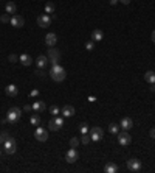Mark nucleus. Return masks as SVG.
<instances>
[{
    "label": "nucleus",
    "mask_w": 155,
    "mask_h": 173,
    "mask_svg": "<svg viewBox=\"0 0 155 173\" xmlns=\"http://www.w3.org/2000/svg\"><path fill=\"white\" fill-rule=\"evenodd\" d=\"M30 122H31V125H40V123H42V119H40V117H39L38 114H33V116H31V119H30Z\"/></svg>",
    "instance_id": "obj_25"
},
{
    "label": "nucleus",
    "mask_w": 155,
    "mask_h": 173,
    "mask_svg": "<svg viewBox=\"0 0 155 173\" xmlns=\"http://www.w3.org/2000/svg\"><path fill=\"white\" fill-rule=\"evenodd\" d=\"M144 80H146L149 84H154L155 83V72L154 70H148V72L144 73Z\"/></svg>",
    "instance_id": "obj_22"
},
{
    "label": "nucleus",
    "mask_w": 155,
    "mask_h": 173,
    "mask_svg": "<svg viewBox=\"0 0 155 173\" xmlns=\"http://www.w3.org/2000/svg\"><path fill=\"white\" fill-rule=\"evenodd\" d=\"M8 137H9V134H8V132H0V145H2V143H5V140H6Z\"/></svg>",
    "instance_id": "obj_33"
},
{
    "label": "nucleus",
    "mask_w": 155,
    "mask_h": 173,
    "mask_svg": "<svg viewBox=\"0 0 155 173\" xmlns=\"http://www.w3.org/2000/svg\"><path fill=\"white\" fill-rule=\"evenodd\" d=\"M90 137H92L93 142H99V140L104 137V131H102V128H99V127H93V128L90 130Z\"/></svg>",
    "instance_id": "obj_8"
},
{
    "label": "nucleus",
    "mask_w": 155,
    "mask_h": 173,
    "mask_svg": "<svg viewBox=\"0 0 155 173\" xmlns=\"http://www.w3.org/2000/svg\"><path fill=\"white\" fill-rule=\"evenodd\" d=\"M151 90H152V92H155V83H154V84H151Z\"/></svg>",
    "instance_id": "obj_43"
},
{
    "label": "nucleus",
    "mask_w": 155,
    "mask_h": 173,
    "mask_svg": "<svg viewBox=\"0 0 155 173\" xmlns=\"http://www.w3.org/2000/svg\"><path fill=\"white\" fill-rule=\"evenodd\" d=\"M104 172H106V173H115V172H118V165H116L115 162H109V164H106Z\"/></svg>",
    "instance_id": "obj_23"
},
{
    "label": "nucleus",
    "mask_w": 155,
    "mask_h": 173,
    "mask_svg": "<svg viewBox=\"0 0 155 173\" xmlns=\"http://www.w3.org/2000/svg\"><path fill=\"white\" fill-rule=\"evenodd\" d=\"M20 117H22V109H20V108H17V106L9 108V111L6 112L8 123H11V125H16V123L20 120Z\"/></svg>",
    "instance_id": "obj_2"
},
{
    "label": "nucleus",
    "mask_w": 155,
    "mask_h": 173,
    "mask_svg": "<svg viewBox=\"0 0 155 173\" xmlns=\"http://www.w3.org/2000/svg\"><path fill=\"white\" fill-rule=\"evenodd\" d=\"M23 111H25V112H30V111H33V105H25V106H23Z\"/></svg>",
    "instance_id": "obj_34"
},
{
    "label": "nucleus",
    "mask_w": 155,
    "mask_h": 173,
    "mask_svg": "<svg viewBox=\"0 0 155 173\" xmlns=\"http://www.w3.org/2000/svg\"><path fill=\"white\" fill-rule=\"evenodd\" d=\"M126 165H127V170L132 172V173H137V172L141 170V162H140V159H137V158H130V159H127Z\"/></svg>",
    "instance_id": "obj_3"
},
{
    "label": "nucleus",
    "mask_w": 155,
    "mask_h": 173,
    "mask_svg": "<svg viewBox=\"0 0 155 173\" xmlns=\"http://www.w3.org/2000/svg\"><path fill=\"white\" fill-rule=\"evenodd\" d=\"M47 64H48V56H45V55H39L38 59H36V66H38V69H43Z\"/></svg>",
    "instance_id": "obj_17"
},
{
    "label": "nucleus",
    "mask_w": 155,
    "mask_h": 173,
    "mask_svg": "<svg viewBox=\"0 0 155 173\" xmlns=\"http://www.w3.org/2000/svg\"><path fill=\"white\" fill-rule=\"evenodd\" d=\"M149 134H151V137H154V139H155V128H152V130H151V132H149Z\"/></svg>",
    "instance_id": "obj_38"
},
{
    "label": "nucleus",
    "mask_w": 155,
    "mask_h": 173,
    "mask_svg": "<svg viewBox=\"0 0 155 173\" xmlns=\"http://www.w3.org/2000/svg\"><path fill=\"white\" fill-rule=\"evenodd\" d=\"M50 77L53 78V81H56V83H61V81H64V80H65V77H67V72H65V69H64V67H62L59 62H56V64H51Z\"/></svg>",
    "instance_id": "obj_1"
},
{
    "label": "nucleus",
    "mask_w": 155,
    "mask_h": 173,
    "mask_svg": "<svg viewBox=\"0 0 155 173\" xmlns=\"http://www.w3.org/2000/svg\"><path fill=\"white\" fill-rule=\"evenodd\" d=\"M102 38H104L102 30H93V33H92V41L98 42V41H102Z\"/></svg>",
    "instance_id": "obj_21"
},
{
    "label": "nucleus",
    "mask_w": 155,
    "mask_h": 173,
    "mask_svg": "<svg viewBox=\"0 0 155 173\" xmlns=\"http://www.w3.org/2000/svg\"><path fill=\"white\" fill-rule=\"evenodd\" d=\"M109 132H112V134H118V132H119V125H116V123H110V125H109Z\"/></svg>",
    "instance_id": "obj_26"
},
{
    "label": "nucleus",
    "mask_w": 155,
    "mask_h": 173,
    "mask_svg": "<svg viewBox=\"0 0 155 173\" xmlns=\"http://www.w3.org/2000/svg\"><path fill=\"white\" fill-rule=\"evenodd\" d=\"M50 112H51V116H53V117H56V116H58V114L61 112V109H59V108H58L56 105H53V106L50 108Z\"/></svg>",
    "instance_id": "obj_28"
},
{
    "label": "nucleus",
    "mask_w": 155,
    "mask_h": 173,
    "mask_svg": "<svg viewBox=\"0 0 155 173\" xmlns=\"http://www.w3.org/2000/svg\"><path fill=\"white\" fill-rule=\"evenodd\" d=\"M5 94L8 95V97H16L17 94H19V89L16 84H9V86L5 87Z\"/></svg>",
    "instance_id": "obj_16"
},
{
    "label": "nucleus",
    "mask_w": 155,
    "mask_h": 173,
    "mask_svg": "<svg viewBox=\"0 0 155 173\" xmlns=\"http://www.w3.org/2000/svg\"><path fill=\"white\" fill-rule=\"evenodd\" d=\"M20 62H22V66H25V67H28V66H31L33 64V58L30 56V55H27V53H23V55H20Z\"/></svg>",
    "instance_id": "obj_18"
},
{
    "label": "nucleus",
    "mask_w": 155,
    "mask_h": 173,
    "mask_svg": "<svg viewBox=\"0 0 155 173\" xmlns=\"http://www.w3.org/2000/svg\"><path fill=\"white\" fill-rule=\"evenodd\" d=\"M62 125H64V117H58V116L48 122V128L51 131H59L62 128Z\"/></svg>",
    "instance_id": "obj_5"
},
{
    "label": "nucleus",
    "mask_w": 155,
    "mask_h": 173,
    "mask_svg": "<svg viewBox=\"0 0 155 173\" xmlns=\"http://www.w3.org/2000/svg\"><path fill=\"white\" fill-rule=\"evenodd\" d=\"M116 136H118V142H119V145H122V147H127V145L132 142V136H130L126 130H122L121 132H118Z\"/></svg>",
    "instance_id": "obj_6"
},
{
    "label": "nucleus",
    "mask_w": 155,
    "mask_h": 173,
    "mask_svg": "<svg viewBox=\"0 0 155 173\" xmlns=\"http://www.w3.org/2000/svg\"><path fill=\"white\" fill-rule=\"evenodd\" d=\"M90 140H92V137H90V134H82V136H81V142H82L84 145H87V143H88Z\"/></svg>",
    "instance_id": "obj_29"
},
{
    "label": "nucleus",
    "mask_w": 155,
    "mask_h": 173,
    "mask_svg": "<svg viewBox=\"0 0 155 173\" xmlns=\"http://www.w3.org/2000/svg\"><path fill=\"white\" fill-rule=\"evenodd\" d=\"M8 59H9V61H11V62H16V61H17V59H19V58H17V56H16V55H9V58H8Z\"/></svg>",
    "instance_id": "obj_35"
},
{
    "label": "nucleus",
    "mask_w": 155,
    "mask_h": 173,
    "mask_svg": "<svg viewBox=\"0 0 155 173\" xmlns=\"http://www.w3.org/2000/svg\"><path fill=\"white\" fill-rule=\"evenodd\" d=\"M34 137L38 139L39 142H45L48 139V131L45 130V128H42V127H38L36 131H34Z\"/></svg>",
    "instance_id": "obj_11"
},
{
    "label": "nucleus",
    "mask_w": 155,
    "mask_h": 173,
    "mask_svg": "<svg viewBox=\"0 0 155 173\" xmlns=\"http://www.w3.org/2000/svg\"><path fill=\"white\" fill-rule=\"evenodd\" d=\"M45 13H47V14L54 13V3H53V2H47V3H45Z\"/></svg>",
    "instance_id": "obj_24"
},
{
    "label": "nucleus",
    "mask_w": 155,
    "mask_h": 173,
    "mask_svg": "<svg viewBox=\"0 0 155 173\" xmlns=\"http://www.w3.org/2000/svg\"><path fill=\"white\" fill-rule=\"evenodd\" d=\"M5 11H6L8 14H16V11H17L16 3H14V2H8V3L5 5Z\"/></svg>",
    "instance_id": "obj_20"
},
{
    "label": "nucleus",
    "mask_w": 155,
    "mask_h": 173,
    "mask_svg": "<svg viewBox=\"0 0 155 173\" xmlns=\"http://www.w3.org/2000/svg\"><path fill=\"white\" fill-rule=\"evenodd\" d=\"M0 154H2V150H0Z\"/></svg>",
    "instance_id": "obj_44"
},
{
    "label": "nucleus",
    "mask_w": 155,
    "mask_h": 173,
    "mask_svg": "<svg viewBox=\"0 0 155 173\" xmlns=\"http://www.w3.org/2000/svg\"><path fill=\"white\" fill-rule=\"evenodd\" d=\"M85 48H87L88 51L95 50V41H88V42H85Z\"/></svg>",
    "instance_id": "obj_32"
},
{
    "label": "nucleus",
    "mask_w": 155,
    "mask_h": 173,
    "mask_svg": "<svg viewBox=\"0 0 155 173\" xmlns=\"http://www.w3.org/2000/svg\"><path fill=\"white\" fill-rule=\"evenodd\" d=\"M0 22H2V24H9V22H11V17H9V14H8V13L2 14V16H0Z\"/></svg>",
    "instance_id": "obj_27"
},
{
    "label": "nucleus",
    "mask_w": 155,
    "mask_h": 173,
    "mask_svg": "<svg viewBox=\"0 0 155 173\" xmlns=\"http://www.w3.org/2000/svg\"><path fill=\"white\" fill-rule=\"evenodd\" d=\"M12 27H16V28H22L23 25H25V19L22 17V16H17V14H14L12 17H11V22H9Z\"/></svg>",
    "instance_id": "obj_12"
},
{
    "label": "nucleus",
    "mask_w": 155,
    "mask_h": 173,
    "mask_svg": "<svg viewBox=\"0 0 155 173\" xmlns=\"http://www.w3.org/2000/svg\"><path fill=\"white\" fill-rule=\"evenodd\" d=\"M79 131H81V134H87V132H88V125H87V123H81Z\"/></svg>",
    "instance_id": "obj_31"
},
{
    "label": "nucleus",
    "mask_w": 155,
    "mask_h": 173,
    "mask_svg": "<svg viewBox=\"0 0 155 173\" xmlns=\"http://www.w3.org/2000/svg\"><path fill=\"white\" fill-rule=\"evenodd\" d=\"M118 2H121V3H124V5H129V3H130V0H118Z\"/></svg>",
    "instance_id": "obj_41"
},
{
    "label": "nucleus",
    "mask_w": 155,
    "mask_h": 173,
    "mask_svg": "<svg viewBox=\"0 0 155 173\" xmlns=\"http://www.w3.org/2000/svg\"><path fill=\"white\" fill-rule=\"evenodd\" d=\"M45 108H47V106H45V103H43V101H40V100H36V101L33 103V111H34V112H43V111H45Z\"/></svg>",
    "instance_id": "obj_19"
},
{
    "label": "nucleus",
    "mask_w": 155,
    "mask_h": 173,
    "mask_svg": "<svg viewBox=\"0 0 155 173\" xmlns=\"http://www.w3.org/2000/svg\"><path fill=\"white\" fill-rule=\"evenodd\" d=\"M61 114H62V117H73L75 116V108L72 105H65L61 109Z\"/></svg>",
    "instance_id": "obj_13"
},
{
    "label": "nucleus",
    "mask_w": 155,
    "mask_h": 173,
    "mask_svg": "<svg viewBox=\"0 0 155 173\" xmlns=\"http://www.w3.org/2000/svg\"><path fill=\"white\" fill-rule=\"evenodd\" d=\"M88 101H96V97H93V95H90V97H88Z\"/></svg>",
    "instance_id": "obj_40"
},
{
    "label": "nucleus",
    "mask_w": 155,
    "mask_h": 173,
    "mask_svg": "<svg viewBox=\"0 0 155 173\" xmlns=\"http://www.w3.org/2000/svg\"><path fill=\"white\" fill-rule=\"evenodd\" d=\"M59 58H61L59 50L54 48V47H50V50H48V59H50V62L51 64H56V62H59Z\"/></svg>",
    "instance_id": "obj_9"
},
{
    "label": "nucleus",
    "mask_w": 155,
    "mask_h": 173,
    "mask_svg": "<svg viewBox=\"0 0 155 173\" xmlns=\"http://www.w3.org/2000/svg\"><path fill=\"white\" fill-rule=\"evenodd\" d=\"M3 150H5V153H6V154H14V153H16V150H17L16 140H14L12 137H8V139L5 140V143H3Z\"/></svg>",
    "instance_id": "obj_4"
},
{
    "label": "nucleus",
    "mask_w": 155,
    "mask_h": 173,
    "mask_svg": "<svg viewBox=\"0 0 155 173\" xmlns=\"http://www.w3.org/2000/svg\"><path fill=\"white\" fill-rule=\"evenodd\" d=\"M58 42V36L54 35V33H48L47 36H45V44L48 45V47H54Z\"/></svg>",
    "instance_id": "obj_15"
},
{
    "label": "nucleus",
    "mask_w": 155,
    "mask_h": 173,
    "mask_svg": "<svg viewBox=\"0 0 155 173\" xmlns=\"http://www.w3.org/2000/svg\"><path fill=\"white\" fill-rule=\"evenodd\" d=\"M119 127L122 128V130H126V131H129L132 127H133V120L130 119V117H122L121 119V123H119Z\"/></svg>",
    "instance_id": "obj_14"
},
{
    "label": "nucleus",
    "mask_w": 155,
    "mask_h": 173,
    "mask_svg": "<svg viewBox=\"0 0 155 173\" xmlns=\"http://www.w3.org/2000/svg\"><path fill=\"white\" fill-rule=\"evenodd\" d=\"M79 142H81L79 137H72V139H70V147H75V148H76L78 145H79Z\"/></svg>",
    "instance_id": "obj_30"
},
{
    "label": "nucleus",
    "mask_w": 155,
    "mask_h": 173,
    "mask_svg": "<svg viewBox=\"0 0 155 173\" xmlns=\"http://www.w3.org/2000/svg\"><path fill=\"white\" fill-rule=\"evenodd\" d=\"M38 95H39V90L38 89H34V90L31 92V97H38Z\"/></svg>",
    "instance_id": "obj_37"
},
{
    "label": "nucleus",
    "mask_w": 155,
    "mask_h": 173,
    "mask_svg": "<svg viewBox=\"0 0 155 173\" xmlns=\"http://www.w3.org/2000/svg\"><path fill=\"white\" fill-rule=\"evenodd\" d=\"M36 75H38V77H40V78H42V77H43L45 73H43V70H42V69H38V70H36Z\"/></svg>",
    "instance_id": "obj_36"
},
{
    "label": "nucleus",
    "mask_w": 155,
    "mask_h": 173,
    "mask_svg": "<svg viewBox=\"0 0 155 173\" xmlns=\"http://www.w3.org/2000/svg\"><path fill=\"white\" fill-rule=\"evenodd\" d=\"M109 3H110V5H116V3H118V0H109Z\"/></svg>",
    "instance_id": "obj_42"
},
{
    "label": "nucleus",
    "mask_w": 155,
    "mask_h": 173,
    "mask_svg": "<svg viewBox=\"0 0 155 173\" xmlns=\"http://www.w3.org/2000/svg\"><path fill=\"white\" fill-rule=\"evenodd\" d=\"M78 158H79V153H78V150L75 147H72V148L65 153V161H67L68 164H75L78 161Z\"/></svg>",
    "instance_id": "obj_7"
},
{
    "label": "nucleus",
    "mask_w": 155,
    "mask_h": 173,
    "mask_svg": "<svg viewBox=\"0 0 155 173\" xmlns=\"http://www.w3.org/2000/svg\"><path fill=\"white\" fill-rule=\"evenodd\" d=\"M38 25L42 27V28L50 27V25H51V17H50V14H40L38 17Z\"/></svg>",
    "instance_id": "obj_10"
},
{
    "label": "nucleus",
    "mask_w": 155,
    "mask_h": 173,
    "mask_svg": "<svg viewBox=\"0 0 155 173\" xmlns=\"http://www.w3.org/2000/svg\"><path fill=\"white\" fill-rule=\"evenodd\" d=\"M151 39H152V42L155 44V30L152 31V35H151Z\"/></svg>",
    "instance_id": "obj_39"
}]
</instances>
